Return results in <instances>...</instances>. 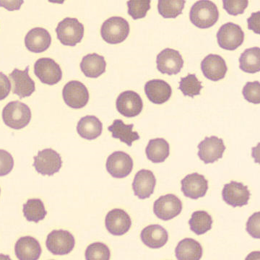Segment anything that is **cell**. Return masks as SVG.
Listing matches in <instances>:
<instances>
[{"label": "cell", "mask_w": 260, "mask_h": 260, "mask_svg": "<svg viewBox=\"0 0 260 260\" xmlns=\"http://www.w3.org/2000/svg\"><path fill=\"white\" fill-rule=\"evenodd\" d=\"M219 11L216 5L208 0L197 2L191 7L189 19L193 25L200 28H209L217 23Z\"/></svg>", "instance_id": "obj_1"}, {"label": "cell", "mask_w": 260, "mask_h": 260, "mask_svg": "<svg viewBox=\"0 0 260 260\" xmlns=\"http://www.w3.org/2000/svg\"><path fill=\"white\" fill-rule=\"evenodd\" d=\"M3 121L14 129L25 127L31 119V111L26 104L15 101L5 106L3 111Z\"/></svg>", "instance_id": "obj_2"}, {"label": "cell", "mask_w": 260, "mask_h": 260, "mask_svg": "<svg viewBox=\"0 0 260 260\" xmlns=\"http://www.w3.org/2000/svg\"><path fill=\"white\" fill-rule=\"evenodd\" d=\"M84 25L77 18H66L58 23L56 36L61 44L75 47L81 42L84 37Z\"/></svg>", "instance_id": "obj_3"}, {"label": "cell", "mask_w": 260, "mask_h": 260, "mask_svg": "<svg viewBox=\"0 0 260 260\" xmlns=\"http://www.w3.org/2000/svg\"><path fill=\"white\" fill-rule=\"evenodd\" d=\"M129 24L121 17H112L105 20L101 28L102 39L108 44H117L129 36Z\"/></svg>", "instance_id": "obj_4"}, {"label": "cell", "mask_w": 260, "mask_h": 260, "mask_svg": "<svg viewBox=\"0 0 260 260\" xmlns=\"http://www.w3.org/2000/svg\"><path fill=\"white\" fill-rule=\"evenodd\" d=\"M32 166L36 171L43 176L54 175L59 172L62 166V160L60 155L53 149H44L38 153L34 157Z\"/></svg>", "instance_id": "obj_5"}, {"label": "cell", "mask_w": 260, "mask_h": 260, "mask_svg": "<svg viewBox=\"0 0 260 260\" xmlns=\"http://www.w3.org/2000/svg\"><path fill=\"white\" fill-rule=\"evenodd\" d=\"M75 238L65 230H54L48 235L46 246L54 255H66L74 249Z\"/></svg>", "instance_id": "obj_6"}, {"label": "cell", "mask_w": 260, "mask_h": 260, "mask_svg": "<svg viewBox=\"0 0 260 260\" xmlns=\"http://www.w3.org/2000/svg\"><path fill=\"white\" fill-rule=\"evenodd\" d=\"M219 47L223 49L234 51L240 47L244 41V32L237 24H224L217 32Z\"/></svg>", "instance_id": "obj_7"}, {"label": "cell", "mask_w": 260, "mask_h": 260, "mask_svg": "<svg viewBox=\"0 0 260 260\" xmlns=\"http://www.w3.org/2000/svg\"><path fill=\"white\" fill-rule=\"evenodd\" d=\"M34 74L42 83L54 85L62 78L60 66L51 58L38 59L34 64Z\"/></svg>", "instance_id": "obj_8"}, {"label": "cell", "mask_w": 260, "mask_h": 260, "mask_svg": "<svg viewBox=\"0 0 260 260\" xmlns=\"http://www.w3.org/2000/svg\"><path fill=\"white\" fill-rule=\"evenodd\" d=\"M62 97L68 107L75 109H82L88 103V90L81 82L72 80L63 88Z\"/></svg>", "instance_id": "obj_9"}, {"label": "cell", "mask_w": 260, "mask_h": 260, "mask_svg": "<svg viewBox=\"0 0 260 260\" xmlns=\"http://www.w3.org/2000/svg\"><path fill=\"white\" fill-rule=\"evenodd\" d=\"M182 211V203L176 195L169 194L160 197L153 205V212L162 220H172Z\"/></svg>", "instance_id": "obj_10"}, {"label": "cell", "mask_w": 260, "mask_h": 260, "mask_svg": "<svg viewBox=\"0 0 260 260\" xmlns=\"http://www.w3.org/2000/svg\"><path fill=\"white\" fill-rule=\"evenodd\" d=\"M198 148L199 149L198 156L205 164H213L223 158L226 149L223 139L216 136L206 137L204 140L200 142Z\"/></svg>", "instance_id": "obj_11"}, {"label": "cell", "mask_w": 260, "mask_h": 260, "mask_svg": "<svg viewBox=\"0 0 260 260\" xmlns=\"http://www.w3.org/2000/svg\"><path fill=\"white\" fill-rule=\"evenodd\" d=\"M157 69L162 74L177 75L184 66V59L179 51L175 49H164L156 58Z\"/></svg>", "instance_id": "obj_12"}, {"label": "cell", "mask_w": 260, "mask_h": 260, "mask_svg": "<svg viewBox=\"0 0 260 260\" xmlns=\"http://www.w3.org/2000/svg\"><path fill=\"white\" fill-rule=\"evenodd\" d=\"M133 166L134 162L129 155L124 152L116 151L108 157L106 167L113 177L123 179L129 175Z\"/></svg>", "instance_id": "obj_13"}, {"label": "cell", "mask_w": 260, "mask_h": 260, "mask_svg": "<svg viewBox=\"0 0 260 260\" xmlns=\"http://www.w3.org/2000/svg\"><path fill=\"white\" fill-rule=\"evenodd\" d=\"M116 107L121 115L127 118L135 117L142 112L143 102L139 94L133 90H126L118 96Z\"/></svg>", "instance_id": "obj_14"}, {"label": "cell", "mask_w": 260, "mask_h": 260, "mask_svg": "<svg viewBox=\"0 0 260 260\" xmlns=\"http://www.w3.org/2000/svg\"><path fill=\"white\" fill-rule=\"evenodd\" d=\"M250 196V191L248 189L247 186H244L242 183L234 181L225 184L222 191L224 202L234 208L247 205Z\"/></svg>", "instance_id": "obj_15"}, {"label": "cell", "mask_w": 260, "mask_h": 260, "mask_svg": "<svg viewBox=\"0 0 260 260\" xmlns=\"http://www.w3.org/2000/svg\"><path fill=\"white\" fill-rule=\"evenodd\" d=\"M181 191L186 198L198 200L203 198L208 190V181L198 173L189 174L181 181Z\"/></svg>", "instance_id": "obj_16"}, {"label": "cell", "mask_w": 260, "mask_h": 260, "mask_svg": "<svg viewBox=\"0 0 260 260\" xmlns=\"http://www.w3.org/2000/svg\"><path fill=\"white\" fill-rule=\"evenodd\" d=\"M30 67L27 66L24 70L15 68L10 75L13 82V93L18 95L20 99L30 96L36 90V84L28 75Z\"/></svg>", "instance_id": "obj_17"}, {"label": "cell", "mask_w": 260, "mask_h": 260, "mask_svg": "<svg viewBox=\"0 0 260 260\" xmlns=\"http://www.w3.org/2000/svg\"><path fill=\"white\" fill-rule=\"evenodd\" d=\"M201 70L205 78L216 82L225 78L228 68L222 56L218 54H209L202 61Z\"/></svg>", "instance_id": "obj_18"}, {"label": "cell", "mask_w": 260, "mask_h": 260, "mask_svg": "<svg viewBox=\"0 0 260 260\" xmlns=\"http://www.w3.org/2000/svg\"><path fill=\"white\" fill-rule=\"evenodd\" d=\"M108 232L114 236H122L129 232L132 225L129 215L124 210L114 209L108 213L105 220Z\"/></svg>", "instance_id": "obj_19"}, {"label": "cell", "mask_w": 260, "mask_h": 260, "mask_svg": "<svg viewBox=\"0 0 260 260\" xmlns=\"http://www.w3.org/2000/svg\"><path fill=\"white\" fill-rule=\"evenodd\" d=\"M156 179L151 171L143 169L137 173L133 182L135 196L140 200L148 199L153 194Z\"/></svg>", "instance_id": "obj_20"}, {"label": "cell", "mask_w": 260, "mask_h": 260, "mask_svg": "<svg viewBox=\"0 0 260 260\" xmlns=\"http://www.w3.org/2000/svg\"><path fill=\"white\" fill-rule=\"evenodd\" d=\"M51 44L50 34L45 28L37 27L29 30L25 37V45L34 53H42L47 50Z\"/></svg>", "instance_id": "obj_21"}, {"label": "cell", "mask_w": 260, "mask_h": 260, "mask_svg": "<svg viewBox=\"0 0 260 260\" xmlns=\"http://www.w3.org/2000/svg\"><path fill=\"white\" fill-rule=\"evenodd\" d=\"M145 93L150 102L155 104H162L172 96V89L165 80L154 79L145 85Z\"/></svg>", "instance_id": "obj_22"}, {"label": "cell", "mask_w": 260, "mask_h": 260, "mask_svg": "<svg viewBox=\"0 0 260 260\" xmlns=\"http://www.w3.org/2000/svg\"><path fill=\"white\" fill-rule=\"evenodd\" d=\"M42 246L35 238L24 237L15 246V255L20 260H37L42 254Z\"/></svg>", "instance_id": "obj_23"}, {"label": "cell", "mask_w": 260, "mask_h": 260, "mask_svg": "<svg viewBox=\"0 0 260 260\" xmlns=\"http://www.w3.org/2000/svg\"><path fill=\"white\" fill-rule=\"evenodd\" d=\"M143 244L151 249H159L165 246L169 240V234L161 225L154 224L148 225L140 234Z\"/></svg>", "instance_id": "obj_24"}, {"label": "cell", "mask_w": 260, "mask_h": 260, "mask_svg": "<svg viewBox=\"0 0 260 260\" xmlns=\"http://www.w3.org/2000/svg\"><path fill=\"white\" fill-rule=\"evenodd\" d=\"M80 67L87 78H97L105 73L107 62L104 56L94 53L84 56Z\"/></svg>", "instance_id": "obj_25"}, {"label": "cell", "mask_w": 260, "mask_h": 260, "mask_svg": "<svg viewBox=\"0 0 260 260\" xmlns=\"http://www.w3.org/2000/svg\"><path fill=\"white\" fill-rule=\"evenodd\" d=\"M103 131L102 121L95 116H86L81 118L77 125V132L85 140L96 139Z\"/></svg>", "instance_id": "obj_26"}, {"label": "cell", "mask_w": 260, "mask_h": 260, "mask_svg": "<svg viewBox=\"0 0 260 260\" xmlns=\"http://www.w3.org/2000/svg\"><path fill=\"white\" fill-rule=\"evenodd\" d=\"M179 260H200L203 256L201 244L193 239H184L178 244L175 250Z\"/></svg>", "instance_id": "obj_27"}, {"label": "cell", "mask_w": 260, "mask_h": 260, "mask_svg": "<svg viewBox=\"0 0 260 260\" xmlns=\"http://www.w3.org/2000/svg\"><path fill=\"white\" fill-rule=\"evenodd\" d=\"M147 158L154 164L165 161L170 154V146L164 138H155L149 141L145 149Z\"/></svg>", "instance_id": "obj_28"}, {"label": "cell", "mask_w": 260, "mask_h": 260, "mask_svg": "<svg viewBox=\"0 0 260 260\" xmlns=\"http://www.w3.org/2000/svg\"><path fill=\"white\" fill-rule=\"evenodd\" d=\"M134 124L126 125L121 119H116L108 130L112 133V137L126 143L129 147L133 145V142L140 140V137L137 132L133 131Z\"/></svg>", "instance_id": "obj_29"}, {"label": "cell", "mask_w": 260, "mask_h": 260, "mask_svg": "<svg viewBox=\"0 0 260 260\" xmlns=\"http://www.w3.org/2000/svg\"><path fill=\"white\" fill-rule=\"evenodd\" d=\"M240 69L245 73H258L260 70V49L253 47L246 49L239 58Z\"/></svg>", "instance_id": "obj_30"}, {"label": "cell", "mask_w": 260, "mask_h": 260, "mask_svg": "<svg viewBox=\"0 0 260 260\" xmlns=\"http://www.w3.org/2000/svg\"><path fill=\"white\" fill-rule=\"evenodd\" d=\"M189 224L191 232L197 235H203L211 230L213 218L211 215L204 210L195 211L191 215Z\"/></svg>", "instance_id": "obj_31"}, {"label": "cell", "mask_w": 260, "mask_h": 260, "mask_svg": "<svg viewBox=\"0 0 260 260\" xmlns=\"http://www.w3.org/2000/svg\"><path fill=\"white\" fill-rule=\"evenodd\" d=\"M24 217L29 222L39 223L45 218L47 211L44 203L40 199H30L23 205Z\"/></svg>", "instance_id": "obj_32"}, {"label": "cell", "mask_w": 260, "mask_h": 260, "mask_svg": "<svg viewBox=\"0 0 260 260\" xmlns=\"http://www.w3.org/2000/svg\"><path fill=\"white\" fill-rule=\"evenodd\" d=\"M185 3L184 0H159V14L164 18H176L182 13Z\"/></svg>", "instance_id": "obj_33"}, {"label": "cell", "mask_w": 260, "mask_h": 260, "mask_svg": "<svg viewBox=\"0 0 260 260\" xmlns=\"http://www.w3.org/2000/svg\"><path fill=\"white\" fill-rule=\"evenodd\" d=\"M202 82L197 78L195 74H189L184 78H181L179 89L185 96L194 98L199 95L203 88Z\"/></svg>", "instance_id": "obj_34"}, {"label": "cell", "mask_w": 260, "mask_h": 260, "mask_svg": "<svg viewBox=\"0 0 260 260\" xmlns=\"http://www.w3.org/2000/svg\"><path fill=\"white\" fill-rule=\"evenodd\" d=\"M85 255L87 260H109L111 251L106 244L95 242L88 246Z\"/></svg>", "instance_id": "obj_35"}, {"label": "cell", "mask_w": 260, "mask_h": 260, "mask_svg": "<svg viewBox=\"0 0 260 260\" xmlns=\"http://www.w3.org/2000/svg\"><path fill=\"white\" fill-rule=\"evenodd\" d=\"M150 0H130L127 2L128 14L134 20L144 18L150 9Z\"/></svg>", "instance_id": "obj_36"}, {"label": "cell", "mask_w": 260, "mask_h": 260, "mask_svg": "<svg viewBox=\"0 0 260 260\" xmlns=\"http://www.w3.org/2000/svg\"><path fill=\"white\" fill-rule=\"evenodd\" d=\"M244 99L248 102L260 104V83L259 81L248 82L242 90Z\"/></svg>", "instance_id": "obj_37"}, {"label": "cell", "mask_w": 260, "mask_h": 260, "mask_svg": "<svg viewBox=\"0 0 260 260\" xmlns=\"http://www.w3.org/2000/svg\"><path fill=\"white\" fill-rule=\"evenodd\" d=\"M223 9L229 15L237 16L244 13L249 2L247 0H223Z\"/></svg>", "instance_id": "obj_38"}, {"label": "cell", "mask_w": 260, "mask_h": 260, "mask_svg": "<svg viewBox=\"0 0 260 260\" xmlns=\"http://www.w3.org/2000/svg\"><path fill=\"white\" fill-rule=\"evenodd\" d=\"M0 176L5 177L13 169L14 160L13 156L4 150H0Z\"/></svg>", "instance_id": "obj_39"}, {"label": "cell", "mask_w": 260, "mask_h": 260, "mask_svg": "<svg viewBox=\"0 0 260 260\" xmlns=\"http://www.w3.org/2000/svg\"><path fill=\"white\" fill-rule=\"evenodd\" d=\"M246 232L254 239L260 238V213L253 214L246 223Z\"/></svg>", "instance_id": "obj_40"}, {"label": "cell", "mask_w": 260, "mask_h": 260, "mask_svg": "<svg viewBox=\"0 0 260 260\" xmlns=\"http://www.w3.org/2000/svg\"><path fill=\"white\" fill-rule=\"evenodd\" d=\"M248 29L255 34H260V12L253 13L250 18L247 19Z\"/></svg>", "instance_id": "obj_41"}, {"label": "cell", "mask_w": 260, "mask_h": 260, "mask_svg": "<svg viewBox=\"0 0 260 260\" xmlns=\"http://www.w3.org/2000/svg\"><path fill=\"white\" fill-rule=\"evenodd\" d=\"M0 75H1V94H0L1 98L0 99L3 100L10 93L11 84L6 75L3 74V73H0Z\"/></svg>", "instance_id": "obj_42"}]
</instances>
